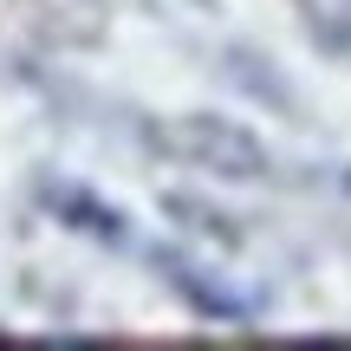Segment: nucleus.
Masks as SVG:
<instances>
[{
	"mask_svg": "<svg viewBox=\"0 0 351 351\" xmlns=\"http://www.w3.org/2000/svg\"><path fill=\"white\" fill-rule=\"evenodd\" d=\"M156 150L176 156V163H189V169H202V176H221V182H261V176L274 169L267 143L254 137L247 124L215 117V111L169 117V124L156 130Z\"/></svg>",
	"mask_w": 351,
	"mask_h": 351,
	"instance_id": "1",
	"label": "nucleus"
},
{
	"mask_svg": "<svg viewBox=\"0 0 351 351\" xmlns=\"http://www.w3.org/2000/svg\"><path fill=\"white\" fill-rule=\"evenodd\" d=\"M156 267H163V274H169V287L182 293V300L195 306V313H208V319H241V313H247V306H241L234 293H221V287H215V280H202V267L176 261V254H156Z\"/></svg>",
	"mask_w": 351,
	"mask_h": 351,
	"instance_id": "2",
	"label": "nucleus"
},
{
	"mask_svg": "<svg viewBox=\"0 0 351 351\" xmlns=\"http://www.w3.org/2000/svg\"><path fill=\"white\" fill-rule=\"evenodd\" d=\"M46 202H52V208H65V215H78V228H85V234L124 241V215H117V208H98V202H85L78 189H46Z\"/></svg>",
	"mask_w": 351,
	"mask_h": 351,
	"instance_id": "3",
	"label": "nucleus"
}]
</instances>
